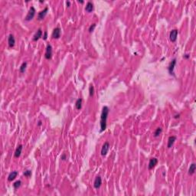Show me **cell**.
Listing matches in <instances>:
<instances>
[{"label":"cell","instance_id":"6da1fadb","mask_svg":"<svg viewBox=\"0 0 196 196\" xmlns=\"http://www.w3.org/2000/svg\"><path fill=\"white\" fill-rule=\"evenodd\" d=\"M110 112V110L106 106H104L102 109V112L100 115V133L104 132L106 129V121H107V117L108 114Z\"/></svg>","mask_w":196,"mask_h":196},{"label":"cell","instance_id":"7a4b0ae2","mask_svg":"<svg viewBox=\"0 0 196 196\" xmlns=\"http://www.w3.org/2000/svg\"><path fill=\"white\" fill-rule=\"evenodd\" d=\"M35 12H36V11H35V8L33 6H32V7L30 8V9H29V11H28V12L27 15H26L25 20V21H31V20H32V19H33V18L35 17Z\"/></svg>","mask_w":196,"mask_h":196},{"label":"cell","instance_id":"3957f363","mask_svg":"<svg viewBox=\"0 0 196 196\" xmlns=\"http://www.w3.org/2000/svg\"><path fill=\"white\" fill-rule=\"evenodd\" d=\"M52 47L51 44H48L47 48H46V51H45V54H44V57L47 60H50L52 57Z\"/></svg>","mask_w":196,"mask_h":196},{"label":"cell","instance_id":"277c9868","mask_svg":"<svg viewBox=\"0 0 196 196\" xmlns=\"http://www.w3.org/2000/svg\"><path fill=\"white\" fill-rule=\"evenodd\" d=\"M110 145L108 142H104V144L103 145L101 148V155H103V156H105V155L107 154L108 151L110 149Z\"/></svg>","mask_w":196,"mask_h":196},{"label":"cell","instance_id":"5b68a950","mask_svg":"<svg viewBox=\"0 0 196 196\" xmlns=\"http://www.w3.org/2000/svg\"><path fill=\"white\" fill-rule=\"evenodd\" d=\"M176 65V58H174L171 62L170 64L168 65V72L171 75H174V69H175V67Z\"/></svg>","mask_w":196,"mask_h":196},{"label":"cell","instance_id":"8992f818","mask_svg":"<svg viewBox=\"0 0 196 196\" xmlns=\"http://www.w3.org/2000/svg\"><path fill=\"white\" fill-rule=\"evenodd\" d=\"M48 12V7H45L43 10H42L41 12H39L38 14V18H37L38 20L41 21V20L44 19V17L46 16Z\"/></svg>","mask_w":196,"mask_h":196},{"label":"cell","instance_id":"52a82bcc","mask_svg":"<svg viewBox=\"0 0 196 196\" xmlns=\"http://www.w3.org/2000/svg\"><path fill=\"white\" fill-rule=\"evenodd\" d=\"M61 29L59 27H56L54 30H53L51 36L55 39H58L61 37Z\"/></svg>","mask_w":196,"mask_h":196},{"label":"cell","instance_id":"ba28073f","mask_svg":"<svg viewBox=\"0 0 196 196\" xmlns=\"http://www.w3.org/2000/svg\"><path fill=\"white\" fill-rule=\"evenodd\" d=\"M178 30L177 29H173L172 30V32H170V35H169V38H170V41L172 42H175L176 39H177V36H178Z\"/></svg>","mask_w":196,"mask_h":196},{"label":"cell","instance_id":"9c48e42d","mask_svg":"<svg viewBox=\"0 0 196 196\" xmlns=\"http://www.w3.org/2000/svg\"><path fill=\"white\" fill-rule=\"evenodd\" d=\"M8 46L9 48H13L15 46V37L14 35L12 34H10L8 35Z\"/></svg>","mask_w":196,"mask_h":196},{"label":"cell","instance_id":"30bf717a","mask_svg":"<svg viewBox=\"0 0 196 196\" xmlns=\"http://www.w3.org/2000/svg\"><path fill=\"white\" fill-rule=\"evenodd\" d=\"M158 163V159L156 158H152L149 159V166H148V168L149 170L153 169Z\"/></svg>","mask_w":196,"mask_h":196},{"label":"cell","instance_id":"8fae6325","mask_svg":"<svg viewBox=\"0 0 196 196\" xmlns=\"http://www.w3.org/2000/svg\"><path fill=\"white\" fill-rule=\"evenodd\" d=\"M102 184V179L100 176H97L96 179L94 180V182H93V186L96 189H98L101 186Z\"/></svg>","mask_w":196,"mask_h":196},{"label":"cell","instance_id":"7c38bea8","mask_svg":"<svg viewBox=\"0 0 196 196\" xmlns=\"http://www.w3.org/2000/svg\"><path fill=\"white\" fill-rule=\"evenodd\" d=\"M42 29L41 28H39L37 32H36V33L35 34V35H34V37H33V41L34 42H37L38 40L39 39V38H41L42 37Z\"/></svg>","mask_w":196,"mask_h":196},{"label":"cell","instance_id":"4fadbf2b","mask_svg":"<svg viewBox=\"0 0 196 196\" xmlns=\"http://www.w3.org/2000/svg\"><path fill=\"white\" fill-rule=\"evenodd\" d=\"M22 149H23V146H22L21 144H20L19 146H18V147L15 149V158L20 157L21 152H22Z\"/></svg>","mask_w":196,"mask_h":196},{"label":"cell","instance_id":"5bb4252c","mask_svg":"<svg viewBox=\"0 0 196 196\" xmlns=\"http://www.w3.org/2000/svg\"><path fill=\"white\" fill-rule=\"evenodd\" d=\"M176 140V136H172L168 138V144H167V147L169 149V148H171V147L173 146V144H174V142H175Z\"/></svg>","mask_w":196,"mask_h":196},{"label":"cell","instance_id":"9a60e30c","mask_svg":"<svg viewBox=\"0 0 196 196\" xmlns=\"http://www.w3.org/2000/svg\"><path fill=\"white\" fill-rule=\"evenodd\" d=\"M19 175V173H18V172H16V171H13V172H12L9 175H8V180L9 181V182H12V181H13L14 180L15 178L17 177V175Z\"/></svg>","mask_w":196,"mask_h":196},{"label":"cell","instance_id":"2e32d148","mask_svg":"<svg viewBox=\"0 0 196 196\" xmlns=\"http://www.w3.org/2000/svg\"><path fill=\"white\" fill-rule=\"evenodd\" d=\"M93 10V4L91 2H88L85 7V11L87 12H91Z\"/></svg>","mask_w":196,"mask_h":196},{"label":"cell","instance_id":"e0dca14e","mask_svg":"<svg viewBox=\"0 0 196 196\" xmlns=\"http://www.w3.org/2000/svg\"><path fill=\"white\" fill-rule=\"evenodd\" d=\"M195 169H196V165H195V163H194V162L191 163L190 167H189V174L190 175H193L194 173H195Z\"/></svg>","mask_w":196,"mask_h":196},{"label":"cell","instance_id":"ac0fdd59","mask_svg":"<svg viewBox=\"0 0 196 196\" xmlns=\"http://www.w3.org/2000/svg\"><path fill=\"white\" fill-rule=\"evenodd\" d=\"M75 106H76L77 110H81L82 108V99L81 98H78L77 100L76 103H75Z\"/></svg>","mask_w":196,"mask_h":196},{"label":"cell","instance_id":"d6986e66","mask_svg":"<svg viewBox=\"0 0 196 196\" xmlns=\"http://www.w3.org/2000/svg\"><path fill=\"white\" fill-rule=\"evenodd\" d=\"M26 68H27V62H23V63L21 64V67L19 68V71H20V73H24L25 72V70L26 69Z\"/></svg>","mask_w":196,"mask_h":196},{"label":"cell","instance_id":"ffe728a7","mask_svg":"<svg viewBox=\"0 0 196 196\" xmlns=\"http://www.w3.org/2000/svg\"><path fill=\"white\" fill-rule=\"evenodd\" d=\"M162 129L161 127H158L156 130H155V131L154 132V136L158 137L162 133Z\"/></svg>","mask_w":196,"mask_h":196},{"label":"cell","instance_id":"44dd1931","mask_svg":"<svg viewBox=\"0 0 196 196\" xmlns=\"http://www.w3.org/2000/svg\"><path fill=\"white\" fill-rule=\"evenodd\" d=\"M89 94H90V97H93L94 95V87L92 84L89 87Z\"/></svg>","mask_w":196,"mask_h":196},{"label":"cell","instance_id":"7402d4cb","mask_svg":"<svg viewBox=\"0 0 196 196\" xmlns=\"http://www.w3.org/2000/svg\"><path fill=\"white\" fill-rule=\"evenodd\" d=\"M21 182L19 180V181H16L15 183L13 184V187H14L15 189H18L21 186Z\"/></svg>","mask_w":196,"mask_h":196},{"label":"cell","instance_id":"603a6c76","mask_svg":"<svg viewBox=\"0 0 196 196\" xmlns=\"http://www.w3.org/2000/svg\"><path fill=\"white\" fill-rule=\"evenodd\" d=\"M23 175L25 177H29V176L32 175V171H31V170H26V171L24 172Z\"/></svg>","mask_w":196,"mask_h":196},{"label":"cell","instance_id":"cb8c5ba5","mask_svg":"<svg viewBox=\"0 0 196 196\" xmlns=\"http://www.w3.org/2000/svg\"><path fill=\"white\" fill-rule=\"evenodd\" d=\"M95 27H96V24H92L91 26H90V28H89V32L90 33H91V32H93V30H94V28H95Z\"/></svg>","mask_w":196,"mask_h":196},{"label":"cell","instance_id":"d4e9b609","mask_svg":"<svg viewBox=\"0 0 196 196\" xmlns=\"http://www.w3.org/2000/svg\"><path fill=\"white\" fill-rule=\"evenodd\" d=\"M43 39L44 40H47V38H48V32L47 31H45V32H44V35H43Z\"/></svg>","mask_w":196,"mask_h":196},{"label":"cell","instance_id":"484cf974","mask_svg":"<svg viewBox=\"0 0 196 196\" xmlns=\"http://www.w3.org/2000/svg\"><path fill=\"white\" fill-rule=\"evenodd\" d=\"M61 159L62 160H65V159H67V156H66V154H65V153L62 154V155H61Z\"/></svg>","mask_w":196,"mask_h":196},{"label":"cell","instance_id":"4316f807","mask_svg":"<svg viewBox=\"0 0 196 196\" xmlns=\"http://www.w3.org/2000/svg\"><path fill=\"white\" fill-rule=\"evenodd\" d=\"M189 57H190V56H189V55H185L183 56V57H184V58H185V59H188V58H189Z\"/></svg>","mask_w":196,"mask_h":196},{"label":"cell","instance_id":"83f0119b","mask_svg":"<svg viewBox=\"0 0 196 196\" xmlns=\"http://www.w3.org/2000/svg\"><path fill=\"white\" fill-rule=\"evenodd\" d=\"M66 4H67V6L69 7V6H70V1H67V2H66Z\"/></svg>","mask_w":196,"mask_h":196},{"label":"cell","instance_id":"f1b7e54d","mask_svg":"<svg viewBox=\"0 0 196 196\" xmlns=\"http://www.w3.org/2000/svg\"><path fill=\"white\" fill-rule=\"evenodd\" d=\"M179 116H180L179 114H178V115H175V119H177V118H179Z\"/></svg>","mask_w":196,"mask_h":196},{"label":"cell","instance_id":"f546056e","mask_svg":"<svg viewBox=\"0 0 196 196\" xmlns=\"http://www.w3.org/2000/svg\"><path fill=\"white\" fill-rule=\"evenodd\" d=\"M38 126H41V125H42V121H39L38 123Z\"/></svg>","mask_w":196,"mask_h":196},{"label":"cell","instance_id":"4dcf8cb0","mask_svg":"<svg viewBox=\"0 0 196 196\" xmlns=\"http://www.w3.org/2000/svg\"><path fill=\"white\" fill-rule=\"evenodd\" d=\"M78 2H79V3H81V4H83V3H84V1H80V0H79Z\"/></svg>","mask_w":196,"mask_h":196}]
</instances>
